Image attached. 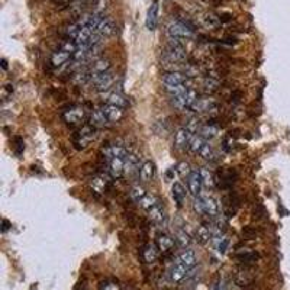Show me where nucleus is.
Instances as JSON below:
<instances>
[{"instance_id":"44","label":"nucleus","mask_w":290,"mask_h":290,"mask_svg":"<svg viewBox=\"0 0 290 290\" xmlns=\"http://www.w3.org/2000/svg\"><path fill=\"white\" fill-rule=\"evenodd\" d=\"M13 142H15V147H13L15 153L18 155H20L23 153V150H25V141H23V138L15 136V138H13Z\"/></svg>"},{"instance_id":"26","label":"nucleus","mask_w":290,"mask_h":290,"mask_svg":"<svg viewBox=\"0 0 290 290\" xmlns=\"http://www.w3.org/2000/svg\"><path fill=\"white\" fill-rule=\"evenodd\" d=\"M155 177V164L153 161H145L139 170V179L144 183L151 181Z\"/></svg>"},{"instance_id":"9","label":"nucleus","mask_w":290,"mask_h":290,"mask_svg":"<svg viewBox=\"0 0 290 290\" xmlns=\"http://www.w3.org/2000/svg\"><path fill=\"white\" fill-rule=\"evenodd\" d=\"M109 165V176L113 180L122 179L125 176V158L120 157H113L108 163Z\"/></svg>"},{"instance_id":"1","label":"nucleus","mask_w":290,"mask_h":290,"mask_svg":"<svg viewBox=\"0 0 290 290\" xmlns=\"http://www.w3.org/2000/svg\"><path fill=\"white\" fill-rule=\"evenodd\" d=\"M163 54L164 60L172 61V63H183L187 58V51H186L184 45L181 44V41L173 39V38H170V41L167 42Z\"/></svg>"},{"instance_id":"39","label":"nucleus","mask_w":290,"mask_h":290,"mask_svg":"<svg viewBox=\"0 0 290 290\" xmlns=\"http://www.w3.org/2000/svg\"><path fill=\"white\" fill-rule=\"evenodd\" d=\"M228 245H229V239H228L227 236H218L216 243H215V248H216L218 254L224 255V254L227 253Z\"/></svg>"},{"instance_id":"18","label":"nucleus","mask_w":290,"mask_h":290,"mask_svg":"<svg viewBox=\"0 0 290 290\" xmlns=\"http://www.w3.org/2000/svg\"><path fill=\"white\" fill-rule=\"evenodd\" d=\"M203 199V205H205V216H208L209 219L218 218L219 215V205L218 202L212 196H202Z\"/></svg>"},{"instance_id":"31","label":"nucleus","mask_w":290,"mask_h":290,"mask_svg":"<svg viewBox=\"0 0 290 290\" xmlns=\"http://www.w3.org/2000/svg\"><path fill=\"white\" fill-rule=\"evenodd\" d=\"M199 172H200V176H202L203 186H205V187H208V189H213V187H215V183H216L213 173L210 172L209 168H205V167L199 168Z\"/></svg>"},{"instance_id":"45","label":"nucleus","mask_w":290,"mask_h":290,"mask_svg":"<svg viewBox=\"0 0 290 290\" xmlns=\"http://www.w3.org/2000/svg\"><path fill=\"white\" fill-rule=\"evenodd\" d=\"M243 236H244V239H254L257 236V229L253 227H244L243 228Z\"/></svg>"},{"instance_id":"23","label":"nucleus","mask_w":290,"mask_h":290,"mask_svg":"<svg viewBox=\"0 0 290 290\" xmlns=\"http://www.w3.org/2000/svg\"><path fill=\"white\" fill-rule=\"evenodd\" d=\"M190 109L193 112H213L218 109V103L212 99H198Z\"/></svg>"},{"instance_id":"5","label":"nucleus","mask_w":290,"mask_h":290,"mask_svg":"<svg viewBox=\"0 0 290 290\" xmlns=\"http://www.w3.org/2000/svg\"><path fill=\"white\" fill-rule=\"evenodd\" d=\"M164 86H187L190 89V79L183 71H167L163 74Z\"/></svg>"},{"instance_id":"10","label":"nucleus","mask_w":290,"mask_h":290,"mask_svg":"<svg viewBox=\"0 0 290 290\" xmlns=\"http://www.w3.org/2000/svg\"><path fill=\"white\" fill-rule=\"evenodd\" d=\"M148 219L157 225V227H163L167 222V213L165 209L163 206V202H160L158 205H155L154 208H151L148 210Z\"/></svg>"},{"instance_id":"32","label":"nucleus","mask_w":290,"mask_h":290,"mask_svg":"<svg viewBox=\"0 0 290 290\" xmlns=\"http://www.w3.org/2000/svg\"><path fill=\"white\" fill-rule=\"evenodd\" d=\"M258 257L260 255H258V253H255V251H243V253H238L235 255L236 260L243 264L255 263L258 260Z\"/></svg>"},{"instance_id":"48","label":"nucleus","mask_w":290,"mask_h":290,"mask_svg":"<svg viewBox=\"0 0 290 290\" xmlns=\"http://www.w3.org/2000/svg\"><path fill=\"white\" fill-rule=\"evenodd\" d=\"M2 68H3V70H8V63H6V60H2Z\"/></svg>"},{"instance_id":"47","label":"nucleus","mask_w":290,"mask_h":290,"mask_svg":"<svg viewBox=\"0 0 290 290\" xmlns=\"http://www.w3.org/2000/svg\"><path fill=\"white\" fill-rule=\"evenodd\" d=\"M215 290H227V286L224 284V281H218L216 286H215Z\"/></svg>"},{"instance_id":"12","label":"nucleus","mask_w":290,"mask_h":290,"mask_svg":"<svg viewBox=\"0 0 290 290\" xmlns=\"http://www.w3.org/2000/svg\"><path fill=\"white\" fill-rule=\"evenodd\" d=\"M71 58V53H67V51H64L61 48H58V50H55L54 53L51 54V57H50V65H51L53 68H60V67H63L64 64L68 63Z\"/></svg>"},{"instance_id":"40","label":"nucleus","mask_w":290,"mask_h":290,"mask_svg":"<svg viewBox=\"0 0 290 290\" xmlns=\"http://www.w3.org/2000/svg\"><path fill=\"white\" fill-rule=\"evenodd\" d=\"M184 128L190 132L191 135H196V134H199L202 125H200V120L198 118H190L187 120V124H186Z\"/></svg>"},{"instance_id":"24","label":"nucleus","mask_w":290,"mask_h":290,"mask_svg":"<svg viewBox=\"0 0 290 290\" xmlns=\"http://www.w3.org/2000/svg\"><path fill=\"white\" fill-rule=\"evenodd\" d=\"M106 103L108 105H113V106H118V108L125 109L129 106V100L119 91H112L109 93L108 98H106Z\"/></svg>"},{"instance_id":"2","label":"nucleus","mask_w":290,"mask_h":290,"mask_svg":"<svg viewBox=\"0 0 290 290\" xmlns=\"http://www.w3.org/2000/svg\"><path fill=\"white\" fill-rule=\"evenodd\" d=\"M96 136H98V128L87 124L72 135V145L76 147V150H84L96 139Z\"/></svg>"},{"instance_id":"38","label":"nucleus","mask_w":290,"mask_h":290,"mask_svg":"<svg viewBox=\"0 0 290 290\" xmlns=\"http://www.w3.org/2000/svg\"><path fill=\"white\" fill-rule=\"evenodd\" d=\"M129 195H131V199L134 200V202H139V200L144 198L145 195H147V191L142 186H139V184H135L131 191H129Z\"/></svg>"},{"instance_id":"13","label":"nucleus","mask_w":290,"mask_h":290,"mask_svg":"<svg viewBox=\"0 0 290 290\" xmlns=\"http://www.w3.org/2000/svg\"><path fill=\"white\" fill-rule=\"evenodd\" d=\"M102 110H103L105 116L108 118L109 124H116L125 116V109L113 106V105H108V103L102 108Z\"/></svg>"},{"instance_id":"19","label":"nucleus","mask_w":290,"mask_h":290,"mask_svg":"<svg viewBox=\"0 0 290 290\" xmlns=\"http://www.w3.org/2000/svg\"><path fill=\"white\" fill-rule=\"evenodd\" d=\"M172 196L174 202H176V205H177V208H181V206L184 205L187 193H186V189H184V186H183L181 183H179V181L173 183Z\"/></svg>"},{"instance_id":"14","label":"nucleus","mask_w":290,"mask_h":290,"mask_svg":"<svg viewBox=\"0 0 290 290\" xmlns=\"http://www.w3.org/2000/svg\"><path fill=\"white\" fill-rule=\"evenodd\" d=\"M191 136L193 135H191L186 128L177 129V132L174 134V148H177V150H186V148H189Z\"/></svg>"},{"instance_id":"6","label":"nucleus","mask_w":290,"mask_h":290,"mask_svg":"<svg viewBox=\"0 0 290 290\" xmlns=\"http://www.w3.org/2000/svg\"><path fill=\"white\" fill-rule=\"evenodd\" d=\"M115 80H116V77H115V74L110 70V71L96 77L91 83L94 84V89L99 91V93H105V91L110 90V87L115 84Z\"/></svg>"},{"instance_id":"41","label":"nucleus","mask_w":290,"mask_h":290,"mask_svg":"<svg viewBox=\"0 0 290 290\" xmlns=\"http://www.w3.org/2000/svg\"><path fill=\"white\" fill-rule=\"evenodd\" d=\"M176 172L179 173L181 177H186V176L189 177L193 170L190 168V164L186 163V161H181V163H179L176 165Z\"/></svg>"},{"instance_id":"30","label":"nucleus","mask_w":290,"mask_h":290,"mask_svg":"<svg viewBox=\"0 0 290 290\" xmlns=\"http://www.w3.org/2000/svg\"><path fill=\"white\" fill-rule=\"evenodd\" d=\"M199 155L203 158V160H206V161H216L218 158H219V154L216 153V150L212 147L210 144H206L203 145V148L200 150V153H199Z\"/></svg>"},{"instance_id":"33","label":"nucleus","mask_w":290,"mask_h":290,"mask_svg":"<svg viewBox=\"0 0 290 290\" xmlns=\"http://www.w3.org/2000/svg\"><path fill=\"white\" fill-rule=\"evenodd\" d=\"M176 243L180 248H187L189 245L191 244V236L186 232V229H179L176 232V236H174Z\"/></svg>"},{"instance_id":"36","label":"nucleus","mask_w":290,"mask_h":290,"mask_svg":"<svg viewBox=\"0 0 290 290\" xmlns=\"http://www.w3.org/2000/svg\"><path fill=\"white\" fill-rule=\"evenodd\" d=\"M202 23L208 29H215V28L219 27L221 18H218L216 15H213V13H205L203 18H202Z\"/></svg>"},{"instance_id":"11","label":"nucleus","mask_w":290,"mask_h":290,"mask_svg":"<svg viewBox=\"0 0 290 290\" xmlns=\"http://www.w3.org/2000/svg\"><path fill=\"white\" fill-rule=\"evenodd\" d=\"M110 68H112V64H110L108 58H98L96 61H93V63L89 65V70H90L91 74V82H93L96 77L102 76V74L110 71Z\"/></svg>"},{"instance_id":"46","label":"nucleus","mask_w":290,"mask_h":290,"mask_svg":"<svg viewBox=\"0 0 290 290\" xmlns=\"http://www.w3.org/2000/svg\"><path fill=\"white\" fill-rule=\"evenodd\" d=\"M10 227H12V224H10L8 219H3V221H2V232H6Z\"/></svg>"},{"instance_id":"49","label":"nucleus","mask_w":290,"mask_h":290,"mask_svg":"<svg viewBox=\"0 0 290 290\" xmlns=\"http://www.w3.org/2000/svg\"><path fill=\"white\" fill-rule=\"evenodd\" d=\"M82 290H84V289H82Z\"/></svg>"},{"instance_id":"20","label":"nucleus","mask_w":290,"mask_h":290,"mask_svg":"<svg viewBox=\"0 0 290 290\" xmlns=\"http://www.w3.org/2000/svg\"><path fill=\"white\" fill-rule=\"evenodd\" d=\"M109 120L108 118L105 116V113H103V110L102 109H96V110H93L90 113V116H89V125L94 128H105L108 127Z\"/></svg>"},{"instance_id":"15","label":"nucleus","mask_w":290,"mask_h":290,"mask_svg":"<svg viewBox=\"0 0 290 290\" xmlns=\"http://www.w3.org/2000/svg\"><path fill=\"white\" fill-rule=\"evenodd\" d=\"M189 272H190L189 269H186L183 264L176 261V263L170 267V270H168V279H170L173 283H180V281H183L187 277Z\"/></svg>"},{"instance_id":"3","label":"nucleus","mask_w":290,"mask_h":290,"mask_svg":"<svg viewBox=\"0 0 290 290\" xmlns=\"http://www.w3.org/2000/svg\"><path fill=\"white\" fill-rule=\"evenodd\" d=\"M167 32L173 39H179V41H187L195 38V31H191L187 25H184L180 20H173L172 23L167 27Z\"/></svg>"},{"instance_id":"8","label":"nucleus","mask_w":290,"mask_h":290,"mask_svg":"<svg viewBox=\"0 0 290 290\" xmlns=\"http://www.w3.org/2000/svg\"><path fill=\"white\" fill-rule=\"evenodd\" d=\"M174 244H176V239H173L172 236L168 234H158L155 236V245L158 248V251L163 254V255H168L173 253L174 250Z\"/></svg>"},{"instance_id":"22","label":"nucleus","mask_w":290,"mask_h":290,"mask_svg":"<svg viewBox=\"0 0 290 290\" xmlns=\"http://www.w3.org/2000/svg\"><path fill=\"white\" fill-rule=\"evenodd\" d=\"M176 261L177 263L183 264L186 269H189V270H191L195 265H196V254H195V251L193 250H184L183 253L176 258Z\"/></svg>"},{"instance_id":"28","label":"nucleus","mask_w":290,"mask_h":290,"mask_svg":"<svg viewBox=\"0 0 290 290\" xmlns=\"http://www.w3.org/2000/svg\"><path fill=\"white\" fill-rule=\"evenodd\" d=\"M96 31H98L102 36H110L116 32V25L113 23V20H110L109 18H105V16H103V19H102V22L99 23V27H98Z\"/></svg>"},{"instance_id":"43","label":"nucleus","mask_w":290,"mask_h":290,"mask_svg":"<svg viewBox=\"0 0 290 290\" xmlns=\"http://www.w3.org/2000/svg\"><path fill=\"white\" fill-rule=\"evenodd\" d=\"M99 290H120V287L115 280H105L100 283Z\"/></svg>"},{"instance_id":"16","label":"nucleus","mask_w":290,"mask_h":290,"mask_svg":"<svg viewBox=\"0 0 290 290\" xmlns=\"http://www.w3.org/2000/svg\"><path fill=\"white\" fill-rule=\"evenodd\" d=\"M139 157L135 154H128L125 158V176H138L139 177Z\"/></svg>"},{"instance_id":"35","label":"nucleus","mask_w":290,"mask_h":290,"mask_svg":"<svg viewBox=\"0 0 290 290\" xmlns=\"http://www.w3.org/2000/svg\"><path fill=\"white\" fill-rule=\"evenodd\" d=\"M206 144V141L198 134V135H193L190 139V144H189V151L193 154H199L200 150L203 148V145Z\"/></svg>"},{"instance_id":"27","label":"nucleus","mask_w":290,"mask_h":290,"mask_svg":"<svg viewBox=\"0 0 290 290\" xmlns=\"http://www.w3.org/2000/svg\"><path fill=\"white\" fill-rule=\"evenodd\" d=\"M219 132H221V128L208 122V124L202 125V128H200L199 131V135L202 136L205 141H210V139L216 138V136L219 135Z\"/></svg>"},{"instance_id":"37","label":"nucleus","mask_w":290,"mask_h":290,"mask_svg":"<svg viewBox=\"0 0 290 290\" xmlns=\"http://www.w3.org/2000/svg\"><path fill=\"white\" fill-rule=\"evenodd\" d=\"M253 280L254 277L247 270H243V272H239L235 276V283L238 286H241V287H247L248 284L253 283Z\"/></svg>"},{"instance_id":"7","label":"nucleus","mask_w":290,"mask_h":290,"mask_svg":"<svg viewBox=\"0 0 290 290\" xmlns=\"http://www.w3.org/2000/svg\"><path fill=\"white\" fill-rule=\"evenodd\" d=\"M187 189L190 191L191 196H195V198L202 196L203 181H202V176H200L199 170H193L190 173V176L187 177Z\"/></svg>"},{"instance_id":"34","label":"nucleus","mask_w":290,"mask_h":290,"mask_svg":"<svg viewBox=\"0 0 290 290\" xmlns=\"http://www.w3.org/2000/svg\"><path fill=\"white\" fill-rule=\"evenodd\" d=\"M219 87H221V82H219V79H215V77L206 76V79L203 80V89H205V91L209 93V94H212V93H215V91L219 90Z\"/></svg>"},{"instance_id":"25","label":"nucleus","mask_w":290,"mask_h":290,"mask_svg":"<svg viewBox=\"0 0 290 290\" xmlns=\"http://www.w3.org/2000/svg\"><path fill=\"white\" fill-rule=\"evenodd\" d=\"M145 25L150 31H154L157 25H158V5L157 2H154L150 9H148V13H147V20H145Z\"/></svg>"},{"instance_id":"21","label":"nucleus","mask_w":290,"mask_h":290,"mask_svg":"<svg viewBox=\"0 0 290 290\" xmlns=\"http://www.w3.org/2000/svg\"><path fill=\"white\" fill-rule=\"evenodd\" d=\"M213 238V232H212V229L209 225L206 224H203V225H200L198 229H196V234H195V239L198 241V244L200 245H205L208 244L209 241Z\"/></svg>"},{"instance_id":"17","label":"nucleus","mask_w":290,"mask_h":290,"mask_svg":"<svg viewBox=\"0 0 290 290\" xmlns=\"http://www.w3.org/2000/svg\"><path fill=\"white\" fill-rule=\"evenodd\" d=\"M158 255H160V251L157 248L155 244H147L142 248L141 251V257H142V261L147 264H153L158 260Z\"/></svg>"},{"instance_id":"4","label":"nucleus","mask_w":290,"mask_h":290,"mask_svg":"<svg viewBox=\"0 0 290 290\" xmlns=\"http://www.w3.org/2000/svg\"><path fill=\"white\" fill-rule=\"evenodd\" d=\"M84 118H86V110H84L83 106H79V105H70L68 109H65L63 112L64 122L68 127L80 125L83 120H84Z\"/></svg>"},{"instance_id":"29","label":"nucleus","mask_w":290,"mask_h":290,"mask_svg":"<svg viewBox=\"0 0 290 290\" xmlns=\"http://www.w3.org/2000/svg\"><path fill=\"white\" fill-rule=\"evenodd\" d=\"M160 202H161L160 198H158V196H155L154 193H147L144 198L139 200L138 203H139V206H141V208L148 212L150 209L154 208L155 205H158Z\"/></svg>"},{"instance_id":"42","label":"nucleus","mask_w":290,"mask_h":290,"mask_svg":"<svg viewBox=\"0 0 290 290\" xmlns=\"http://www.w3.org/2000/svg\"><path fill=\"white\" fill-rule=\"evenodd\" d=\"M193 210H195V213H196V215H199V216H205V205H203V199H202V196H199V198H195V200H193Z\"/></svg>"}]
</instances>
